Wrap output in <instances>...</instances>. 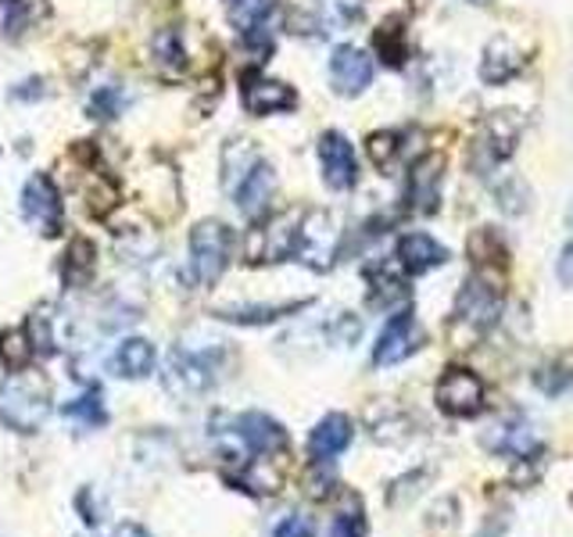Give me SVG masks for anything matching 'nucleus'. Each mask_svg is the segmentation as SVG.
Returning a JSON list of instances; mask_svg holds the SVG:
<instances>
[{"label": "nucleus", "mask_w": 573, "mask_h": 537, "mask_svg": "<svg viewBox=\"0 0 573 537\" xmlns=\"http://www.w3.org/2000/svg\"><path fill=\"white\" fill-rule=\"evenodd\" d=\"M365 155H370V161L376 169H388L394 155H398V133H391V129H380V133L370 137V143H365Z\"/></svg>", "instance_id": "obj_31"}, {"label": "nucleus", "mask_w": 573, "mask_h": 537, "mask_svg": "<svg viewBox=\"0 0 573 537\" xmlns=\"http://www.w3.org/2000/svg\"><path fill=\"white\" fill-rule=\"evenodd\" d=\"M215 380V362L209 355H198V351H187V348H177L169 358V390L172 395H201V390H209Z\"/></svg>", "instance_id": "obj_9"}, {"label": "nucleus", "mask_w": 573, "mask_h": 537, "mask_svg": "<svg viewBox=\"0 0 573 537\" xmlns=\"http://www.w3.org/2000/svg\"><path fill=\"white\" fill-rule=\"evenodd\" d=\"M398 262H402L409 272L423 276V272L449 262V251H444L430 233H405L402 240H398Z\"/></svg>", "instance_id": "obj_19"}, {"label": "nucleus", "mask_w": 573, "mask_h": 537, "mask_svg": "<svg viewBox=\"0 0 573 537\" xmlns=\"http://www.w3.org/2000/svg\"><path fill=\"white\" fill-rule=\"evenodd\" d=\"M315 534V524L305 516V513H291L283 516L280 524L273 527V537H312Z\"/></svg>", "instance_id": "obj_33"}, {"label": "nucleus", "mask_w": 573, "mask_h": 537, "mask_svg": "<svg viewBox=\"0 0 573 537\" xmlns=\"http://www.w3.org/2000/svg\"><path fill=\"white\" fill-rule=\"evenodd\" d=\"M51 8L47 0H11L8 14H4V37L8 40H22L29 29H37V22H43Z\"/></svg>", "instance_id": "obj_22"}, {"label": "nucleus", "mask_w": 573, "mask_h": 537, "mask_svg": "<svg viewBox=\"0 0 573 537\" xmlns=\"http://www.w3.org/2000/svg\"><path fill=\"white\" fill-rule=\"evenodd\" d=\"M273 11H277V0H233V8H230V22L244 32V37L251 40L254 32H262L265 22L273 19Z\"/></svg>", "instance_id": "obj_24"}, {"label": "nucleus", "mask_w": 573, "mask_h": 537, "mask_svg": "<svg viewBox=\"0 0 573 537\" xmlns=\"http://www.w3.org/2000/svg\"><path fill=\"white\" fill-rule=\"evenodd\" d=\"M338 240H341L338 219H333L330 211L315 208L309 216H301V222H298L294 255L312 269H330L333 258H338Z\"/></svg>", "instance_id": "obj_4"}, {"label": "nucleus", "mask_w": 573, "mask_h": 537, "mask_svg": "<svg viewBox=\"0 0 573 537\" xmlns=\"http://www.w3.org/2000/svg\"><path fill=\"white\" fill-rule=\"evenodd\" d=\"M330 537H365V519H362V513L348 509L341 516H333Z\"/></svg>", "instance_id": "obj_34"}, {"label": "nucleus", "mask_w": 573, "mask_h": 537, "mask_svg": "<svg viewBox=\"0 0 573 537\" xmlns=\"http://www.w3.org/2000/svg\"><path fill=\"white\" fill-rule=\"evenodd\" d=\"M298 308H305L301 301L294 305H265V308H222V319H230V322H248V327H259V322H273L286 312H298Z\"/></svg>", "instance_id": "obj_29"}, {"label": "nucleus", "mask_w": 573, "mask_h": 537, "mask_svg": "<svg viewBox=\"0 0 573 537\" xmlns=\"http://www.w3.org/2000/svg\"><path fill=\"white\" fill-rule=\"evenodd\" d=\"M320 161H323V179L330 190H352L359 179V161L352 143L341 133H323L320 137Z\"/></svg>", "instance_id": "obj_12"}, {"label": "nucleus", "mask_w": 573, "mask_h": 537, "mask_svg": "<svg viewBox=\"0 0 573 537\" xmlns=\"http://www.w3.org/2000/svg\"><path fill=\"white\" fill-rule=\"evenodd\" d=\"M122 105H125V97H122L119 87H98V90H93V97H90V116L108 122V119L122 116Z\"/></svg>", "instance_id": "obj_30"}, {"label": "nucleus", "mask_w": 573, "mask_h": 537, "mask_svg": "<svg viewBox=\"0 0 573 537\" xmlns=\"http://www.w3.org/2000/svg\"><path fill=\"white\" fill-rule=\"evenodd\" d=\"M566 222H570V230H573V208H570V216H566Z\"/></svg>", "instance_id": "obj_37"}, {"label": "nucleus", "mask_w": 573, "mask_h": 537, "mask_svg": "<svg viewBox=\"0 0 573 537\" xmlns=\"http://www.w3.org/2000/svg\"><path fill=\"white\" fill-rule=\"evenodd\" d=\"M233 434L248 455H277L286 448V430L265 412H244L233 419Z\"/></svg>", "instance_id": "obj_10"}, {"label": "nucleus", "mask_w": 573, "mask_h": 537, "mask_svg": "<svg viewBox=\"0 0 573 537\" xmlns=\"http://www.w3.org/2000/svg\"><path fill=\"white\" fill-rule=\"evenodd\" d=\"M473 4H491V0H473Z\"/></svg>", "instance_id": "obj_38"}, {"label": "nucleus", "mask_w": 573, "mask_h": 537, "mask_svg": "<svg viewBox=\"0 0 573 537\" xmlns=\"http://www.w3.org/2000/svg\"><path fill=\"white\" fill-rule=\"evenodd\" d=\"M298 222H301L298 211H283V216L259 226L248 240V262H283V258H291L298 240Z\"/></svg>", "instance_id": "obj_6"}, {"label": "nucleus", "mask_w": 573, "mask_h": 537, "mask_svg": "<svg viewBox=\"0 0 573 537\" xmlns=\"http://www.w3.org/2000/svg\"><path fill=\"white\" fill-rule=\"evenodd\" d=\"M298 105L294 90L280 83V79L248 76L244 79V108L251 116H277V111H291Z\"/></svg>", "instance_id": "obj_17"}, {"label": "nucleus", "mask_w": 573, "mask_h": 537, "mask_svg": "<svg viewBox=\"0 0 573 537\" xmlns=\"http://www.w3.org/2000/svg\"><path fill=\"white\" fill-rule=\"evenodd\" d=\"M499 316H502V287H499V280L491 272H476L466 280V287L459 290L452 334L466 330L470 337H481L484 330L495 327Z\"/></svg>", "instance_id": "obj_2"}, {"label": "nucleus", "mask_w": 573, "mask_h": 537, "mask_svg": "<svg viewBox=\"0 0 573 537\" xmlns=\"http://www.w3.org/2000/svg\"><path fill=\"white\" fill-rule=\"evenodd\" d=\"M154 362H158V355H154L151 340L125 337V340H119V348L111 351L108 369L115 372V377H122V380H148L151 372H154Z\"/></svg>", "instance_id": "obj_18"}, {"label": "nucleus", "mask_w": 573, "mask_h": 537, "mask_svg": "<svg viewBox=\"0 0 573 537\" xmlns=\"http://www.w3.org/2000/svg\"><path fill=\"white\" fill-rule=\"evenodd\" d=\"M111 537H151V534L143 530L140 524H119V527H115V534H111Z\"/></svg>", "instance_id": "obj_36"}, {"label": "nucleus", "mask_w": 573, "mask_h": 537, "mask_svg": "<svg viewBox=\"0 0 573 537\" xmlns=\"http://www.w3.org/2000/svg\"><path fill=\"white\" fill-rule=\"evenodd\" d=\"M259 155H254V148L251 143H237V148H227V155H222V169H227V176H222V183H227V190L233 193L237 190V183H241V179L259 166Z\"/></svg>", "instance_id": "obj_28"}, {"label": "nucleus", "mask_w": 573, "mask_h": 537, "mask_svg": "<svg viewBox=\"0 0 573 537\" xmlns=\"http://www.w3.org/2000/svg\"><path fill=\"white\" fill-rule=\"evenodd\" d=\"M230 248H233L230 226H222L219 219L194 226V233H190V269H194V280L201 287H212L227 272Z\"/></svg>", "instance_id": "obj_3"}, {"label": "nucleus", "mask_w": 573, "mask_h": 537, "mask_svg": "<svg viewBox=\"0 0 573 537\" xmlns=\"http://www.w3.org/2000/svg\"><path fill=\"white\" fill-rule=\"evenodd\" d=\"M51 412V387L37 372H14L0 387V422L19 434H37Z\"/></svg>", "instance_id": "obj_1"}, {"label": "nucleus", "mask_w": 573, "mask_h": 537, "mask_svg": "<svg viewBox=\"0 0 573 537\" xmlns=\"http://www.w3.org/2000/svg\"><path fill=\"white\" fill-rule=\"evenodd\" d=\"M527 64V54L520 51L513 43V37H495L484 47V58H481V79L491 87H502L509 79H516Z\"/></svg>", "instance_id": "obj_15"}, {"label": "nucleus", "mask_w": 573, "mask_h": 537, "mask_svg": "<svg viewBox=\"0 0 573 537\" xmlns=\"http://www.w3.org/2000/svg\"><path fill=\"white\" fill-rule=\"evenodd\" d=\"M520 129H523V119L516 116V111H495V116L484 122L481 151H487L491 161L509 158L516 148V140H520Z\"/></svg>", "instance_id": "obj_20"}, {"label": "nucleus", "mask_w": 573, "mask_h": 537, "mask_svg": "<svg viewBox=\"0 0 573 537\" xmlns=\"http://www.w3.org/2000/svg\"><path fill=\"white\" fill-rule=\"evenodd\" d=\"M434 401L441 412H449L455 419H470L484 409V384L473 369L452 366V369H444V377L438 380Z\"/></svg>", "instance_id": "obj_5"}, {"label": "nucleus", "mask_w": 573, "mask_h": 537, "mask_svg": "<svg viewBox=\"0 0 573 537\" xmlns=\"http://www.w3.org/2000/svg\"><path fill=\"white\" fill-rule=\"evenodd\" d=\"M61 416L76 419L79 427H104V422H108V409H104V401H101V390L90 387L87 395H79L69 405H61Z\"/></svg>", "instance_id": "obj_25"}, {"label": "nucleus", "mask_w": 573, "mask_h": 537, "mask_svg": "<svg viewBox=\"0 0 573 537\" xmlns=\"http://www.w3.org/2000/svg\"><path fill=\"white\" fill-rule=\"evenodd\" d=\"M151 51H154V61H158V69H162V72H169V76L183 72L187 51H183V40H180L177 29H162V32H158V37L151 40Z\"/></svg>", "instance_id": "obj_26"}, {"label": "nucleus", "mask_w": 573, "mask_h": 537, "mask_svg": "<svg viewBox=\"0 0 573 537\" xmlns=\"http://www.w3.org/2000/svg\"><path fill=\"white\" fill-rule=\"evenodd\" d=\"M330 83L341 97H355L373 83V61L359 47H338L330 54Z\"/></svg>", "instance_id": "obj_11"}, {"label": "nucleus", "mask_w": 573, "mask_h": 537, "mask_svg": "<svg viewBox=\"0 0 573 537\" xmlns=\"http://www.w3.org/2000/svg\"><path fill=\"white\" fill-rule=\"evenodd\" d=\"M423 348V327L409 312H398L373 348V366H398Z\"/></svg>", "instance_id": "obj_8"}, {"label": "nucleus", "mask_w": 573, "mask_h": 537, "mask_svg": "<svg viewBox=\"0 0 573 537\" xmlns=\"http://www.w3.org/2000/svg\"><path fill=\"white\" fill-rule=\"evenodd\" d=\"M273 193H277V172H273V166L259 161V166L237 183L233 198H237V208H241L248 219H262L269 211V201H273Z\"/></svg>", "instance_id": "obj_16"}, {"label": "nucleus", "mask_w": 573, "mask_h": 537, "mask_svg": "<svg viewBox=\"0 0 573 537\" xmlns=\"http://www.w3.org/2000/svg\"><path fill=\"white\" fill-rule=\"evenodd\" d=\"M470 251H473V258H481L484 266H487V262H502V258H505V248L499 243L495 230H481V233H473Z\"/></svg>", "instance_id": "obj_32"}, {"label": "nucleus", "mask_w": 573, "mask_h": 537, "mask_svg": "<svg viewBox=\"0 0 573 537\" xmlns=\"http://www.w3.org/2000/svg\"><path fill=\"white\" fill-rule=\"evenodd\" d=\"M22 211L43 237H54L61 230V193H58V187L51 183V176H47V172H37V176L26 179Z\"/></svg>", "instance_id": "obj_7"}, {"label": "nucleus", "mask_w": 573, "mask_h": 537, "mask_svg": "<svg viewBox=\"0 0 573 537\" xmlns=\"http://www.w3.org/2000/svg\"><path fill=\"white\" fill-rule=\"evenodd\" d=\"M93 258H98V251H93L90 240H72V248L66 255V266H61V276H66L69 287H83L90 276H93Z\"/></svg>", "instance_id": "obj_27"}, {"label": "nucleus", "mask_w": 573, "mask_h": 537, "mask_svg": "<svg viewBox=\"0 0 573 537\" xmlns=\"http://www.w3.org/2000/svg\"><path fill=\"white\" fill-rule=\"evenodd\" d=\"M441 179H444V155H423L409 172V208L412 211H430L441 201Z\"/></svg>", "instance_id": "obj_13"}, {"label": "nucleus", "mask_w": 573, "mask_h": 537, "mask_svg": "<svg viewBox=\"0 0 573 537\" xmlns=\"http://www.w3.org/2000/svg\"><path fill=\"white\" fill-rule=\"evenodd\" d=\"M373 47H376V54L384 58V64L402 69L405 58H409V32H405L402 19H388L384 26H380L376 37H373Z\"/></svg>", "instance_id": "obj_23"}, {"label": "nucleus", "mask_w": 573, "mask_h": 537, "mask_svg": "<svg viewBox=\"0 0 573 537\" xmlns=\"http://www.w3.org/2000/svg\"><path fill=\"white\" fill-rule=\"evenodd\" d=\"M352 419H348L344 412H330L323 416L320 422H315V430L309 434V455L315 466H326L333 463L338 455L352 445Z\"/></svg>", "instance_id": "obj_14"}, {"label": "nucleus", "mask_w": 573, "mask_h": 537, "mask_svg": "<svg viewBox=\"0 0 573 537\" xmlns=\"http://www.w3.org/2000/svg\"><path fill=\"white\" fill-rule=\"evenodd\" d=\"M487 445L502 451V455H513V459H534V451L541 448L537 434L527 419H509L502 427H495V434L487 437Z\"/></svg>", "instance_id": "obj_21"}, {"label": "nucleus", "mask_w": 573, "mask_h": 537, "mask_svg": "<svg viewBox=\"0 0 573 537\" xmlns=\"http://www.w3.org/2000/svg\"><path fill=\"white\" fill-rule=\"evenodd\" d=\"M555 276H560L563 287H573V243H570V248H563L560 266H555Z\"/></svg>", "instance_id": "obj_35"}]
</instances>
